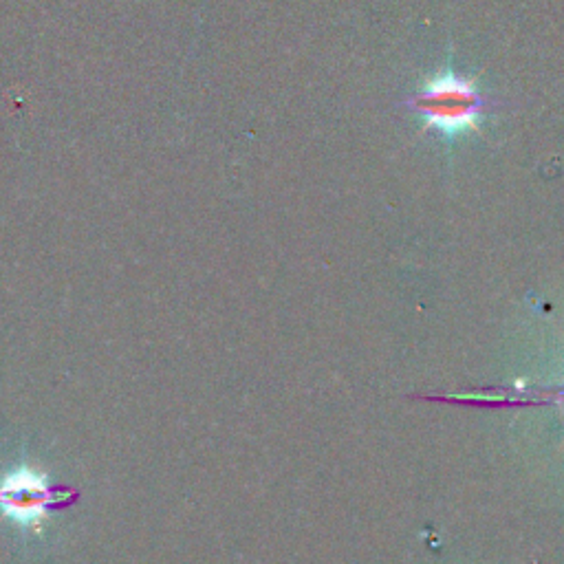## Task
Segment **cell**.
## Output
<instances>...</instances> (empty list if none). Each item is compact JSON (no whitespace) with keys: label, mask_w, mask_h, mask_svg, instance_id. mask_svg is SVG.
<instances>
[{"label":"cell","mask_w":564,"mask_h":564,"mask_svg":"<svg viewBox=\"0 0 564 564\" xmlns=\"http://www.w3.org/2000/svg\"><path fill=\"white\" fill-rule=\"evenodd\" d=\"M487 106L490 102L476 84L452 69L432 75L410 100V108L421 115L426 128H435L448 139L479 128Z\"/></svg>","instance_id":"6da1fadb"},{"label":"cell","mask_w":564,"mask_h":564,"mask_svg":"<svg viewBox=\"0 0 564 564\" xmlns=\"http://www.w3.org/2000/svg\"><path fill=\"white\" fill-rule=\"evenodd\" d=\"M62 501L64 490L51 485L47 474L31 465H14L0 476V514L20 529L40 527Z\"/></svg>","instance_id":"7a4b0ae2"}]
</instances>
